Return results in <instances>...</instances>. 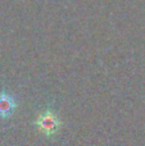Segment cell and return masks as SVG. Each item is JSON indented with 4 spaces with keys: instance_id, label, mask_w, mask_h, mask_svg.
<instances>
[{
    "instance_id": "obj_1",
    "label": "cell",
    "mask_w": 145,
    "mask_h": 146,
    "mask_svg": "<svg viewBox=\"0 0 145 146\" xmlns=\"http://www.w3.org/2000/svg\"><path fill=\"white\" fill-rule=\"evenodd\" d=\"M35 124L39 131L45 136H54L61 128V121L53 110H45L39 114Z\"/></svg>"
},
{
    "instance_id": "obj_2",
    "label": "cell",
    "mask_w": 145,
    "mask_h": 146,
    "mask_svg": "<svg viewBox=\"0 0 145 146\" xmlns=\"http://www.w3.org/2000/svg\"><path fill=\"white\" fill-rule=\"evenodd\" d=\"M15 108H17V101L14 96L7 92H0V118L7 119L12 117Z\"/></svg>"
}]
</instances>
